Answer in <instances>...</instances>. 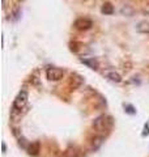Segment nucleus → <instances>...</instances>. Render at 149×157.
I'll list each match as a JSON object with an SVG mask.
<instances>
[{"instance_id":"1","label":"nucleus","mask_w":149,"mask_h":157,"mask_svg":"<svg viewBox=\"0 0 149 157\" xmlns=\"http://www.w3.org/2000/svg\"><path fill=\"white\" fill-rule=\"evenodd\" d=\"M28 100H29V96H28V92L22 89L18 92V94L16 96L13 101V111H21L25 106L28 104Z\"/></svg>"},{"instance_id":"2","label":"nucleus","mask_w":149,"mask_h":157,"mask_svg":"<svg viewBox=\"0 0 149 157\" xmlns=\"http://www.w3.org/2000/svg\"><path fill=\"white\" fill-rule=\"evenodd\" d=\"M110 126H111V119L106 115L98 117V118H96V121L93 122V127L98 131H103V130L109 128Z\"/></svg>"},{"instance_id":"3","label":"nucleus","mask_w":149,"mask_h":157,"mask_svg":"<svg viewBox=\"0 0 149 157\" xmlns=\"http://www.w3.org/2000/svg\"><path fill=\"white\" fill-rule=\"evenodd\" d=\"M46 76H47L48 80L58 81V80H60V78H63L64 71L60 70V68H58V67H50V68H47V71H46Z\"/></svg>"},{"instance_id":"4","label":"nucleus","mask_w":149,"mask_h":157,"mask_svg":"<svg viewBox=\"0 0 149 157\" xmlns=\"http://www.w3.org/2000/svg\"><path fill=\"white\" fill-rule=\"evenodd\" d=\"M73 25L76 29H78V30H88V29H90L93 26V22L89 18L81 17V18H77Z\"/></svg>"},{"instance_id":"5","label":"nucleus","mask_w":149,"mask_h":157,"mask_svg":"<svg viewBox=\"0 0 149 157\" xmlns=\"http://www.w3.org/2000/svg\"><path fill=\"white\" fill-rule=\"evenodd\" d=\"M103 75H105L106 78H109V80L113 81V82H120L122 81V76L115 71H106Z\"/></svg>"},{"instance_id":"6","label":"nucleus","mask_w":149,"mask_h":157,"mask_svg":"<svg viewBox=\"0 0 149 157\" xmlns=\"http://www.w3.org/2000/svg\"><path fill=\"white\" fill-rule=\"evenodd\" d=\"M136 30L141 34H149V21H141L136 25Z\"/></svg>"},{"instance_id":"7","label":"nucleus","mask_w":149,"mask_h":157,"mask_svg":"<svg viewBox=\"0 0 149 157\" xmlns=\"http://www.w3.org/2000/svg\"><path fill=\"white\" fill-rule=\"evenodd\" d=\"M81 62L88 67H90L92 70H98V62L94 60V58H82Z\"/></svg>"},{"instance_id":"8","label":"nucleus","mask_w":149,"mask_h":157,"mask_svg":"<svg viewBox=\"0 0 149 157\" xmlns=\"http://www.w3.org/2000/svg\"><path fill=\"white\" fill-rule=\"evenodd\" d=\"M120 13H122V16L131 17V16H133V8L130 6H123L120 8Z\"/></svg>"},{"instance_id":"9","label":"nucleus","mask_w":149,"mask_h":157,"mask_svg":"<svg viewBox=\"0 0 149 157\" xmlns=\"http://www.w3.org/2000/svg\"><path fill=\"white\" fill-rule=\"evenodd\" d=\"M101 12L105 13V14H113L114 13V7L111 6L110 3H105L101 8Z\"/></svg>"},{"instance_id":"10","label":"nucleus","mask_w":149,"mask_h":157,"mask_svg":"<svg viewBox=\"0 0 149 157\" xmlns=\"http://www.w3.org/2000/svg\"><path fill=\"white\" fill-rule=\"evenodd\" d=\"M39 152V143L36 141V143H32L30 147H29V153L33 155V156H37Z\"/></svg>"},{"instance_id":"11","label":"nucleus","mask_w":149,"mask_h":157,"mask_svg":"<svg viewBox=\"0 0 149 157\" xmlns=\"http://www.w3.org/2000/svg\"><path fill=\"white\" fill-rule=\"evenodd\" d=\"M2 147H3V152H7V145H6V143H3Z\"/></svg>"},{"instance_id":"12","label":"nucleus","mask_w":149,"mask_h":157,"mask_svg":"<svg viewBox=\"0 0 149 157\" xmlns=\"http://www.w3.org/2000/svg\"><path fill=\"white\" fill-rule=\"evenodd\" d=\"M7 7V0H3V8Z\"/></svg>"}]
</instances>
